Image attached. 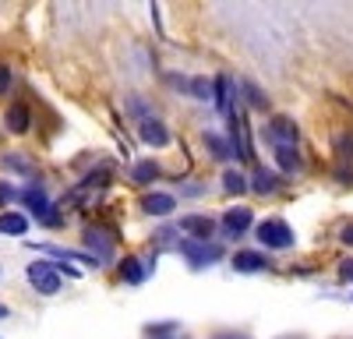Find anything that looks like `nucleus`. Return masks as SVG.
<instances>
[{
	"instance_id": "obj_19",
	"label": "nucleus",
	"mask_w": 353,
	"mask_h": 339,
	"mask_svg": "<svg viewBox=\"0 0 353 339\" xmlns=\"http://www.w3.org/2000/svg\"><path fill=\"white\" fill-rule=\"evenodd\" d=\"M279 152V166L283 170H297L301 166V159H297V152H293V149H276Z\"/></svg>"
},
{
	"instance_id": "obj_12",
	"label": "nucleus",
	"mask_w": 353,
	"mask_h": 339,
	"mask_svg": "<svg viewBox=\"0 0 353 339\" xmlns=\"http://www.w3.org/2000/svg\"><path fill=\"white\" fill-rule=\"evenodd\" d=\"M121 279H124V282H131V287H138V282L145 279L141 262H138V258H124V262H121Z\"/></svg>"
},
{
	"instance_id": "obj_16",
	"label": "nucleus",
	"mask_w": 353,
	"mask_h": 339,
	"mask_svg": "<svg viewBox=\"0 0 353 339\" xmlns=\"http://www.w3.org/2000/svg\"><path fill=\"white\" fill-rule=\"evenodd\" d=\"M251 187H254L258 194H269V191L276 187V181H272V174H269V170H258V174H254V181H251Z\"/></svg>"
},
{
	"instance_id": "obj_23",
	"label": "nucleus",
	"mask_w": 353,
	"mask_h": 339,
	"mask_svg": "<svg viewBox=\"0 0 353 339\" xmlns=\"http://www.w3.org/2000/svg\"><path fill=\"white\" fill-rule=\"evenodd\" d=\"M343 279H353V262H343Z\"/></svg>"
},
{
	"instance_id": "obj_25",
	"label": "nucleus",
	"mask_w": 353,
	"mask_h": 339,
	"mask_svg": "<svg viewBox=\"0 0 353 339\" xmlns=\"http://www.w3.org/2000/svg\"><path fill=\"white\" fill-rule=\"evenodd\" d=\"M0 318H8V307H0Z\"/></svg>"
},
{
	"instance_id": "obj_7",
	"label": "nucleus",
	"mask_w": 353,
	"mask_h": 339,
	"mask_svg": "<svg viewBox=\"0 0 353 339\" xmlns=\"http://www.w3.org/2000/svg\"><path fill=\"white\" fill-rule=\"evenodd\" d=\"M141 138L149 141V145H166V141H170V131L163 127V121L145 117V121H141Z\"/></svg>"
},
{
	"instance_id": "obj_17",
	"label": "nucleus",
	"mask_w": 353,
	"mask_h": 339,
	"mask_svg": "<svg viewBox=\"0 0 353 339\" xmlns=\"http://www.w3.org/2000/svg\"><path fill=\"white\" fill-rule=\"evenodd\" d=\"M223 187H226L230 194H244V187H248V184H244V177H241V174H233V170H230V174H223Z\"/></svg>"
},
{
	"instance_id": "obj_21",
	"label": "nucleus",
	"mask_w": 353,
	"mask_h": 339,
	"mask_svg": "<svg viewBox=\"0 0 353 339\" xmlns=\"http://www.w3.org/2000/svg\"><path fill=\"white\" fill-rule=\"evenodd\" d=\"M248 92H251V103H254V106H265V96H261L258 89H251V85H248Z\"/></svg>"
},
{
	"instance_id": "obj_2",
	"label": "nucleus",
	"mask_w": 353,
	"mask_h": 339,
	"mask_svg": "<svg viewBox=\"0 0 353 339\" xmlns=\"http://www.w3.org/2000/svg\"><path fill=\"white\" fill-rule=\"evenodd\" d=\"M25 276H28V282H32L39 294H46V297H53L57 290H61V276H57L46 262H32Z\"/></svg>"
},
{
	"instance_id": "obj_22",
	"label": "nucleus",
	"mask_w": 353,
	"mask_h": 339,
	"mask_svg": "<svg viewBox=\"0 0 353 339\" xmlns=\"http://www.w3.org/2000/svg\"><path fill=\"white\" fill-rule=\"evenodd\" d=\"M346 244H353V226H343V234H339Z\"/></svg>"
},
{
	"instance_id": "obj_9",
	"label": "nucleus",
	"mask_w": 353,
	"mask_h": 339,
	"mask_svg": "<svg viewBox=\"0 0 353 339\" xmlns=\"http://www.w3.org/2000/svg\"><path fill=\"white\" fill-rule=\"evenodd\" d=\"M28 230V219L18 216V212H0V234H8V237H21Z\"/></svg>"
},
{
	"instance_id": "obj_8",
	"label": "nucleus",
	"mask_w": 353,
	"mask_h": 339,
	"mask_svg": "<svg viewBox=\"0 0 353 339\" xmlns=\"http://www.w3.org/2000/svg\"><path fill=\"white\" fill-rule=\"evenodd\" d=\"M181 230H188V234L198 237V240H209L212 219H205V216H184V219H181Z\"/></svg>"
},
{
	"instance_id": "obj_1",
	"label": "nucleus",
	"mask_w": 353,
	"mask_h": 339,
	"mask_svg": "<svg viewBox=\"0 0 353 339\" xmlns=\"http://www.w3.org/2000/svg\"><path fill=\"white\" fill-rule=\"evenodd\" d=\"M258 240L265 244V247H276V251H283V247H290L293 244V230L283 223V219H265L261 226H258Z\"/></svg>"
},
{
	"instance_id": "obj_18",
	"label": "nucleus",
	"mask_w": 353,
	"mask_h": 339,
	"mask_svg": "<svg viewBox=\"0 0 353 339\" xmlns=\"http://www.w3.org/2000/svg\"><path fill=\"white\" fill-rule=\"evenodd\" d=\"M205 145H209V149H212V156H219V159H226V156H230L226 141H223V138H216V134H205Z\"/></svg>"
},
{
	"instance_id": "obj_10",
	"label": "nucleus",
	"mask_w": 353,
	"mask_h": 339,
	"mask_svg": "<svg viewBox=\"0 0 353 339\" xmlns=\"http://www.w3.org/2000/svg\"><path fill=\"white\" fill-rule=\"evenodd\" d=\"M141 209L149 212V216H166V212L173 209V198H170V194H145Z\"/></svg>"
},
{
	"instance_id": "obj_15",
	"label": "nucleus",
	"mask_w": 353,
	"mask_h": 339,
	"mask_svg": "<svg viewBox=\"0 0 353 339\" xmlns=\"http://www.w3.org/2000/svg\"><path fill=\"white\" fill-rule=\"evenodd\" d=\"M156 177H159V166H156V163H138V166H134V181H138V184H149V181H156Z\"/></svg>"
},
{
	"instance_id": "obj_3",
	"label": "nucleus",
	"mask_w": 353,
	"mask_h": 339,
	"mask_svg": "<svg viewBox=\"0 0 353 339\" xmlns=\"http://www.w3.org/2000/svg\"><path fill=\"white\" fill-rule=\"evenodd\" d=\"M265 134H269V141L276 149H293V141H297V127H293V121H286V117H272L269 127H265Z\"/></svg>"
},
{
	"instance_id": "obj_4",
	"label": "nucleus",
	"mask_w": 353,
	"mask_h": 339,
	"mask_svg": "<svg viewBox=\"0 0 353 339\" xmlns=\"http://www.w3.org/2000/svg\"><path fill=\"white\" fill-rule=\"evenodd\" d=\"M181 251L191 258V265H212V262L223 258V251H219L216 244H205V240H184Z\"/></svg>"
},
{
	"instance_id": "obj_20",
	"label": "nucleus",
	"mask_w": 353,
	"mask_h": 339,
	"mask_svg": "<svg viewBox=\"0 0 353 339\" xmlns=\"http://www.w3.org/2000/svg\"><path fill=\"white\" fill-rule=\"evenodd\" d=\"M8 89H11V71H8V64H0V96Z\"/></svg>"
},
{
	"instance_id": "obj_13",
	"label": "nucleus",
	"mask_w": 353,
	"mask_h": 339,
	"mask_svg": "<svg viewBox=\"0 0 353 339\" xmlns=\"http://www.w3.org/2000/svg\"><path fill=\"white\" fill-rule=\"evenodd\" d=\"M8 127H11L14 134L28 131V110H25V106H11V113H8Z\"/></svg>"
},
{
	"instance_id": "obj_11",
	"label": "nucleus",
	"mask_w": 353,
	"mask_h": 339,
	"mask_svg": "<svg viewBox=\"0 0 353 339\" xmlns=\"http://www.w3.org/2000/svg\"><path fill=\"white\" fill-rule=\"evenodd\" d=\"M25 202H28V209H32L39 219H50V205H46V194L39 191V187H28L25 191Z\"/></svg>"
},
{
	"instance_id": "obj_5",
	"label": "nucleus",
	"mask_w": 353,
	"mask_h": 339,
	"mask_svg": "<svg viewBox=\"0 0 353 339\" xmlns=\"http://www.w3.org/2000/svg\"><path fill=\"white\" fill-rule=\"evenodd\" d=\"M223 226H226L230 237H241V234H248V226H251V212L248 209H230L223 216Z\"/></svg>"
},
{
	"instance_id": "obj_24",
	"label": "nucleus",
	"mask_w": 353,
	"mask_h": 339,
	"mask_svg": "<svg viewBox=\"0 0 353 339\" xmlns=\"http://www.w3.org/2000/svg\"><path fill=\"white\" fill-rule=\"evenodd\" d=\"M0 198H11V187H0Z\"/></svg>"
},
{
	"instance_id": "obj_14",
	"label": "nucleus",
	"mask_w": 353,
	"mask_h": 339,
	"mask_svg": "<svg viewBox=\"0 0 353 339\" xmlns=\"http://www.w3.org/2000/svg\"><path fill=\"white\" fill-rule=\"evenodd\" d=\"M85 244L88 247H99V254H110V240L103 237L99 226H88V230H85Z\"/></svg>"
},
{
	"instance_id": "obj_6",
	"label": "nucleus",
	"mask_w": 353,
	"mask_h": 339,
	"mask_svg": "<svg viewBox=\"0 0 353 339\" xmlns=\"http://www.w3.org/2000/svg\"><path fill=\"white\" fill-rule=\"evenodd\" d=\"M265 265H269V258L258 251H241V254H233V269L237 272H261Z\"/></svg>"
}]
</instances>
